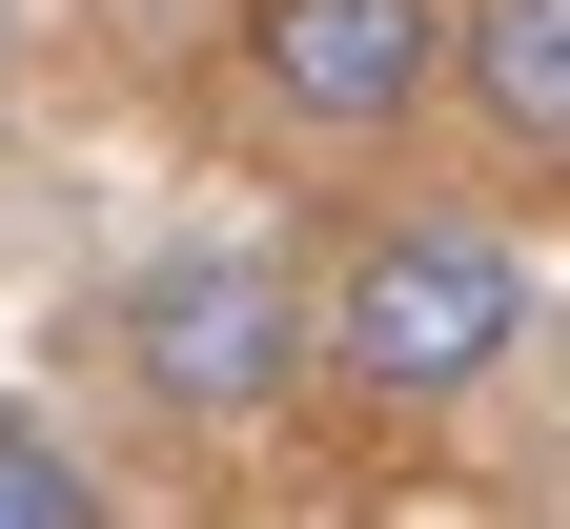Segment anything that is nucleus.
Returning <instances> with one entry per match:
<instances>
[{
	"label": "nucleus",
	"mask_w": 570,
	"mask_h": 529,
	"mask_svg": "<svg viewBox=\"0 0 570 529\" xmlns=\"http://www.w3.org/2000/svg\"><path fill=\"white\" fill-rule=\"evenodd\" d=\"M510 346H530V265H510V224H469V204H387L367 245L326 265V306H306V366H346L367 408H469Z\"/></svg>",
	"instance_id": "nucleus-1"
},
{
	"label": "nucleus",
	"mask_w": 570,
	"mask_h": 529,
	"mask_svg": "<svg viewBox=\"0 0 570 529\" xmlns=\"http://www.w3.org/2000/svg\"><path fill=\"white\" fill-rule=\"evenodd\" d=\"M0 529H102L82 448H61V428H21V408H0Z\"/></svg>",
	"instance_id": "nucleus-5"
},
{
	"label": "nucleus",
	"mask_w": 570,
	"mask_h": 529,
	"mask_svg": "<svg viewBox=\"0 0 570 529\" xmlns=\"http://www.w3.org/2000/svg\"><path fill=\"white\" fill-rule=\"evenodd\" d=\"M245 82L306 143H387L449 82V0H245Z\"/></svg>",
	"instance_id": "nucleus-3"
},
{
	"label": "nucleus",
	"mask_w": 570,
	"mask_h": 529,
	"mask_svg": "<svg viewBox=\"0 0 570 529\" xmlns=\"http://www.w3.org/2000/svg\"><path fill=\"white\" fill-rule=\"evenodd\" d=\"M122 366H142V408L245 428V408L306 388V285H285L265 245H184V265H142V285H122Z\"/></svg>",
	"instance_id": "nucleus-2"
},
{
	"label": "nucleus",
	"mask_w": 570,
	"mask_h": 529,
	"mask_svg": "<svg viewBox=\"0 0 570 529\" xmlns=\"http://www.w3.org/2000/svg\"><path fill=\"white\" fill-rule=\"evenodd\" d=\"M102 21H142V41H245V0H102Z\"/></svg>",
	"instance_id": "nucleus-6"
},
{
	"label": "nucleus",
	"mask_w": 570,
	"mask_h": 529,
	"mask_svg": "<svg viewBox=\"0 0 570 529\" xmlns=\"http://www.w3.org/2000/svg\"><path fill=\"white\" fill-rule=\"evenodd\" d=\"M449 82L530 143V164H570V0H449Z\"/></svg>",
	"instance_id": "nucleus-4"
},
{
	"label": "nucleus",
	"mask_w": 570,
	"mask_h": 529,
	"mask_svg": "<svg viewBox=\"0 0 570 529\" xmlns=\"http://www.w3.org/2000/svg\"><path fill=\"white\" fill-rule=\"evenodd\" d=\"M0 82H21V0H0Z\"/></svg>",
	"instance_id": "nucleus-7"
}]
</instances>
